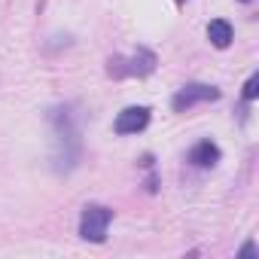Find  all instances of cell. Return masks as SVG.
<instances>
[{"label":"cell","instance_id":"obj_9","mask_svg":"<svg viewBox=\"0 0 259 259\" xmlns=\"http://www.w3.org/2000/svg\"><path fill=\"white\" fill-rule=\"evenodd\" d=\"M241 4H250V0H241Z\"/></svg>","mask_w":259,"mask_h":259},{"label":"cell","instance_id":"obj_2","mask_svg":"<svg viewBox=\"0 0 259 259\" xmlns=\"http://www.w3.org/2000/svg\"><path fill=\"white\" fill-rule=\"evenodd\" d=\"M113 223V210L104 204H85L82 217H79V235L92 244H101L107 238V229Z\"/></svg>","mask_w":259,"mask_h":259},{"label":"cell","instance_id":"obj_6","mask_svg":"<svg viewBox=\"0 0 259 259\" xmlns=\"http://www.w3.org/2000/svg\"><path fill=\"white\" fill-rule=\"evenodd\" d=\"M232 37H235V31H232V25H229L226 19H213V22L207 25V40H210L217 49H226V46L232 43Z\"/></svg>","mask_w":259,"mask_h":259},{"label":"cell","instance_id":"obj_8","mask_svg":"<svg viewBox=\"0 0 259 259\" xmlns=\"http://www.w3.org/2000/svg\"><path fill=\"white\" fill-rule=\"evenodd\" d=\"M253 253H256V244H253V241H247V244H244V250H241V256H253Z\"/></svg>","mask_w":259,"mask_h":259},{"label":"cell","instance_id":"obj_7","mask_svg":"<svg viewBox=\"0 0 259 259\" xmlns=\"http://www.w3.org/2000/svg\"><path fill=\"white\" fill-rule=\"evenodd\" d=\"M256 95H259V73H253V76L247 79V85H244V101H256Z\"/></svg>","mask_w":259,"mask_h":259},{"label":"cell","instance_id":"obj_3","mask_svg":"<svg viewBox=\"0 0 259 259\" xmlns=\"http://www.w3.org/2000/svg\"><path fill=\"white\" fill-rule=\"evenodd\" d=\"M207 101H220V89L217 85H204V82H189L171 98V107L177 113H183V110H189L195 104H207Z\"/></svg>","mask_w":259,"mask_h":259},{"label":"cell","instance_id":"obj_4","mask_svg":"<svg viewBox=\"0 0 259 259\" xmlns=\"http://www.w3.org/2000/svg\"><path fill=\"white\" fill-rule=\"evenodd\" d=\"M147 125H150V107H125L113 122V132L116 135H138Z\"/></svg>","mask_w":259,"mask_h":259},{"label":"cell","instance_id":"obj_5","mask_svg":"<svg viewBox=\"0 0 259 259\" xmlns=\"http://www.w3.org/2000/svg\"><path fill=\"white\" fill-rule=\"evenodd\" d=\"M217 162H220V147L213 141H198L189 150V165H195V168H213Z\"/></svg>","mask_w":259,"mask_h":259},{"label":"cell","instance_id":"obj_1","mask_svg":"<svg viewBox=\"0 0 259 259\" xmlns=\"http://www.w3.org/2000/svg\"><path fill=\"white\" fill-rule=\"evenodd\" d=\"M153 70H156V55L150 49H144V46L135 55H128V58L116 55V58L107 61V73L116 76V79H122V76H147Z\"/></svg>","mask_w":259,"mask_h":259}]
</instances>
